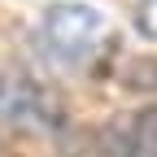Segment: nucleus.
I'll use <instances>...</instances> for the list:
<instances>
[{
  "label": "nucleus",
  "mask_w": 157,
  "mask_h": 157,
  "mask_svg": "<svg viewBox=\"0 0 157 157\" xmlns=\"http://www.w3.org/2000/svg\"><path fill=\"white\" fill-rule=\"evenodd\" d=\"M135 26L144 39H157V0H140L135 5Z\"/></svg>",
  "instance_id": "obj_4"
},
{
  "label": "nucleus",
  "mask_w": 157,
  "mask_h": 157,
  "mask_svg": "<svg viewBox=\"0 0 157 157\" xmlns=\"http://www.w3.org/2000/svg\"><path fill=\"white\" fill-rule=\"evenodd\" d=\"M109 157H157V105L109 131Z\"/></svg>",
  "instance_id": "obj_3"
},
{
  "label": "nucleus",
  "mask_w": 157,
  "mask_h": 157,
  "mask_svg": "<svg viewBox=\"0 0 157 157\" xmlns=\"http://www.w3.org/2000/svg\"><path fill=\"white\" fill-rule=\"evenodd\" d=\"M39 52L48 57L52 66L61 70H87L96 57L109 44V17L83 5V0H66V5H52L39 17Z\"/></svg>",
  "instance_id": "obj_1"
},
{
  "label": "nucleus",
  "mask_w": 157,
  "mask_h": 157,
  "mask_svg": "<svg viewBox=\"0 0 157 157\" xmlns=\"http://www.w3.org/2000/svg\"><path fill=\"white\" fill-rule=\"evenodd\" d=\"M0 122L9 127H57V101L26 78L0 74Z\"/></svg>",
  "instance_id": "obj_2"
}]
</instances>
